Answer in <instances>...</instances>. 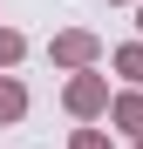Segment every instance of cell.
I'll return each instance as SVG.
<instances>
[{
  "instance_id": "obj_7",
  "label": "cell",
  "mask_w": 143,
  "mask_h": 149,
  "mask_svg": "<svg viewBox=\"0 0 143 149\" xmlns=\"http://www.w3.org/2000/svg\"><path fill=\"white\" fill-rule=\"evenodd\" d=\"M68 149H109V136H102V129H75V136H68Z\"/></svg>"
},
{
  "instance_id": "obj_2",
  "label": "cell",
  "mask_w": 143,
  "mask_h": 149,
  "mask_svg": "<svg viewBox=\"0 0 143 149\" xmlns=\"http://www.w3.org/2000/svg\"><path fill=\"white\" fill-rule=\"evenodd\" d=\"M48 61H55V68H68V74H89L95 61H102V41H95L89 27H61L55 41H48Z\"/></svg>"
},
{
  "instance_id": "obj_6",
  "label": "cell",
  "mask_w": 143,
  "mask_h": 149,
  "mask_svg": "<svg viewBox=\"0 0 143 149\" xmlns=\"http://www.w3.org/2000/svg\"><path fill=\"white\" fill-rule=\"evenodd\" d=\"M20 54H27V41H20V34H14V27H0V68H14V61H20Z\"/></svg>"
},
{
  "instance_id": "obj_9",
  "label": "cell",
  "mask_w": 143,
  "mask_h": 149,
  "mask_svg": "<svg viewBox=\"0 0 143 149\" xmlns=\"http://www.w3.org/2000/svg\"><path fill=\"white\" fill-rule=\"evenodd\" d=\"M109 7H130V0H109ZM136 7H143V0H136Z\"/></svg>"
},
{
  "instance_id": "obj_8",
  "label": "cell",
  "mask_w": 143,
  "mask_h": 149,
  "mask_svg": "<svg viewBox=\"0 0 143 149\" xmlns=\"http://www.w3.org/2000/svg\"><path fill=\"white\" fill-rule=\"evenodd\" d=\"M136 41H143V7H136Z\"/></svg>"
},
{
  "instance_id": "obj_1",
  "label": "cell",
  "mask_w": 143,
  "mask_h": 149,
  "mask_svg": "<svg viewBox=\"0 0 143 149\" xmlns=\"http://www.w3.org/2000/svg\"><path fill=\"white\" fill-rule=\"evenodd\" d=\"M109 102H116V95H109V81H102V74H68V88H61V109L68 115H75V122H95V115H109Z\"/></svg>"
},
{
  "instance_id": "obj_3",
  "label": "cell",
  "mask_w": 143,
  "mask_h": 149,
  "mask_svg": "<svg viewBox=\"0 0 143 149\" xmlns=\"http://www.w3.org/2000/svg\"><path fill=\"white\" fill-rule=\"evenodd\" d=\"M109 122L143 142V88H123V95H116V102H109Z\"/></svg>"
},
{
  "instance_id": "obj_4",
  "label": "cell",
  "mask_w": 143,
  "mask_h": 149,
  "mask_svg": "<svg viewBox=\"0 0 143 149\" xmlns=\"http://www.w3.org/2000/svg\"><path fill=\"white\" fill-rule=\"evenodd\" d=\"M109 61H116V74H123L130 88H143V41H123V47H116Z\"/></svg>"
},
{
  "instance_id": "obj_10",
  "label": "cell",
  "mask_w": 143,
  "mask_h": 149,
  "mask_svg": "<svg viewBox=\"0 0 143 149\" xmlns=\"http://www.w3.org/2000/svg\"><path fill=\"white\" fill-rule=\"evenodd\" d=\"M136 149H143V142H136Z\"/></svg>"
},
{
  "instance_id": "obj_5",
  "label": "cell",
  "mask_w": 143,
  "mask_h": 149,
  "mask_svg": "<svg viewBox=\"0 0 143 149\" xmlns=\"http://www.w3.org/2000/svg\"><path fill=\"white\" fill-rule=\"evenodd\" d=\"M20 115H27V88L14 74H0V122H20Z\"/></svg>"
}]
</instances>
